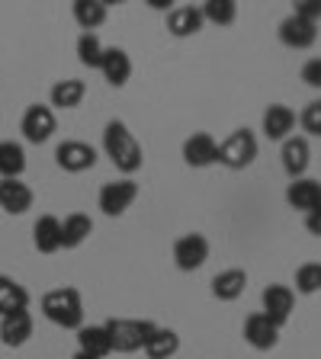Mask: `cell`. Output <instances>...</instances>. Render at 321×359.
<instances>
[{
  "label": "cell",
  "mask_w": 321,
  "mask_h": 359,
  "mask_svg": "<svg viewBox=\"0 0 321 359\" xmlns=\"http://www.w3.org/2000/svg\"><path fill=\"white\" fill-rule=\"evenodd\" d=\"M177 350H180V337L171 327H157L148 337V344H145V356L148 359H171Z\"/></svg>",
  "instance_id": "cell-27"
},
{
  "label": "cell",
  "mask_w": 321,
  "mask_h": 359,
  "mask_svg": "<svg viewBox=\"0 0 321 359\" xmlns=\"http://www.w3.org/2000/svg\"><path fill=\"white\" fill-rule=\"evenodd\" d=\"M26 170V151L16 142H0V180H20Z\"/></svg>",
  "instance_id": "cell-26"
},
{
  "label": "cell",
  "mask_w": 321,
  "mask_h": 359,
  "mask_svg": "<svg viewBox=\"0 0 321 359\" xmlns=\"http://www.w3.org/2000/svg\"><path fill=\"white\" fill-rule=\"evenodd\" d=\"M135 196H138V183H135V180H112V183H103V187H100L97 202H100V209H103V215L116 218L132 205Z\"/></svg>",
  "instance_id": "cell-5"
},
{
  "label": "cell",
  "mask_w": 321,
  "mask_h": 359,
  "mask_svg": "<svg viewBox=\"0 0 321 359\" xmlns=\"http://www.w3.org/2000/svg\"><path fill=\"white\" fill-rule=\"evenodd\" d=\"M302 81H306L308 87L321 90V58H308L306 65H302Z\"/></svg>",
  "instance_id": "cell-34"
},
{
  "label": "cell",
  "mask_w": 321,
  "mask_h": 359,
  "mask_svg": "<svg viewBox=\"0 0 321 359\" xmlns=\"http://www.w3.org/2000/svg\"><path fill=\"white\" fill-rule=\"evenodd\" d=\"M30 337H32L30 311H10L0 318V340H4V346H22Z\"/></svg>",
  "instance_id": "cell-15"
},
{
  "label": "cell",
  "mask_w": 321,
  "mask_h": 359,
  "mask_svg": "<svg viewBox=\"0 0 321 359\" xmlns=\"http://www.w3.org/2000/svg\"><path fill=\"white\" fill-rule=\"evenodd\" d=\"M55 161H58V167L67 173H84L97 164V151H93V144L71 138V142H61L58 148H55Z\"/></svg>",
  "instance_id": "cell-7"
},
{
  "label": "cell",
  "mask_w": 321,
  "mask_h": 359,
  "mask_svg": "<svg viewBox=\"0 0 321 359\" xmlns=\"http://www.w3.org/2000/svg\"><path fill=\"white\" fill-rule=\"evenodd\" d=\"M20 132H22V138H26V142H32V144L48 142V138L55 135V112L48 109V106H42V103L30 106V109L22 112Z\"/></svg>",
  "instance_id": "cell-8"
},
{
  "label": "cell",
  "mask_w": 321,
  "mask_h": 359,
  "mask_svg": "<svg viewBox=\"0 0 321 359\" xmlns=\"http://www.w3.org/2000/svg\"><path fill=\"white\" fill-rule=\"evenodd\" d=\"M315 39H318V26L299 20L296 13H289L280 22V42H283L286 48H312Z\"/></svg>",
  "instance_id": "cell-12"
},
{
  "label": "cell",
  "mask_w": 321,
  "mask_h": 359,
  "mask_svg": "<svg viewBox=\"0 0 321 359\" xmlns=\"http://www.w3.org/2000/svg\"><path fill=\"white\" fill-rule=\"evenodd\" d=\"M26 308H30V292L16 279L0 276V318L10 311H26Z\"/></svg>",
  "instance_id": "cell-25"
},
{
  "label": "cell",
  "mask_w": 321,
  "mask_h": 359,
  "mask_svg": "<svg viewBox=\"0 0 321 359\" xmlns=\"http://www.w3.org/2000/svg\"><path fill=\"white\" fill-rule=\"evenodd\" d=\"M206 260H209V241L202 238V234L193 231V234H183V238L173 241V263H177V269L193 273Z\"/></svg>",
  "instance_id": "cell-6"
},
{
  "label": "cell",
  "mask_w": 321,
  "mask_h": 359,
  "mask_svg": "<svg viewBox=\"0 0 321 359\" xmlns=\"http://www.w3.org/2000/svg\"><path fill=\"white\" fill-rule=\"evenodd\" d=\"M77 344H81V353H90V356H110L112 353V344H110V334H106L103 324H90V327H81L77 330Z\"/></svg>",
  "instance_id": "cell-23"
},
{
  "label": "cell",
  "mask_w": 321,
  "mask_h": 359,
  "mask_svg": "<svg viewBox=\"0 0 321 359\" xmlns=\"http://www.w3.org/2000/svg\"><path fill=\"white\" fill-rule=\"evenodd\" d=\"M42 314L52 324L65 330H81L84 327V302L81 292L71 289V285H61V289H52L42 295Z\"/></svg>",
  "instance_id": "cell-2"
},
{
  "label": "cell",
  "mask_w": 321,
  "mask_h": 359,
  "mask_svg": "<svg viewBox=\"0 0 321 359\" xmlns=\"http://www.w3.org/2000/svg\"><path fill=\"white\" fill-rule=\"evenodd\" d=\"M52 106H58V109H74V106H81V100L87 97V83L77 81V77H67V81H58L52 87Z\"/></svg>",
  "instance_id": "cell-24"
},
{
  "label": "cell",
  "mask_w": 321,
  "mask_h": 359,
  "mask_svg": "<svg viewBox=\"0 0 321 359\" xmlns=\"http://www.w3.org/2000/svg\"><path fill=\"white\" fill-rule=\"evenodd\" d=\"M296 289H299V295L321 292V263H302L296 269Z\"/></svg>",
  "instance_id": "cell-30"
},
{
  "label": "cell",
  "mask_w": 321,
  "mask_h": 359,
  "mask_svg": "<svg viewBox=\"0 0 321 359\" xmlns=\"http://www.w3.org/2000/svg\"><path fill=\"white\" fill-rule=\"evenodd\" d=\"M183 161L190 167H209V164H218V144L209 132H196L190 135L187 142H183Z\"/></svg>",
  "instance_id": "cell-11"
},
{
  "label": "cell",
  "mask_w": 321,
  "mask_h": 359,
  "mask_svg": "<svg viewBox=\"0 0 321 359\" xmlns=\"http://www.w3.org/2000/svg\"><path fill=\"white\" fill-rule=\"evenodd\" d=\"M283 170L289 173L292 180H302L308 170V164H312V148H308V138H302V135H289L283 142Z\"/></svg>",
  "instance_id": "cell-10"
},
{
  "label": "cell",
  "mask_w": 321,
  "mask_h": 359,
  "mask_svg": "<svg viewBox=\"0 0 321 359\" xmlns=\"http://www.w3.org/2000/svg\"><path fill=\"white\" fill-rule=\"evenodd\" d=\"M74 359H97V356H90V353H81V350H77V353H74Z\"/></svg>",
  "instance_id": "cell-37"
},
{
  "label": "cell",
  "mask_w": 321,
  "mask_h": 359,
  "mask_svg": "<svg viewBox=\"0 0 321 359\" xmlns=\"http://www.w3.org/2000/svg\"><path fill=\"white\" fill-rule=\"evenodd\" d=\"M292 305H296V295H292L289 285H267L263 289V318H267L270 324H277V327H283L286 321H289L292 314Z\"/></svg>",
  "instance_id": "cell-9"
},
{
  "label": "cell",
  "mask_w": 321,
  "mask_h": 359,
  "mask_svg": "<svg viewBox=\"0 0 321 359\" xmlns=\"http://www.w3.org/2000/svg\"><path fill=\"white\" fill-rule=\"evenodd\" d=\"M202 20L206 22H216V26H232L238 20V4L235 0H206L199 7Z\"/></svg>",
  "instance_id": "cell-29"
},
{
  "label": "cell",
  "mask_w": 321,
  "mask_h": 359,
  "mask_svg": "<svg viewBox=\"0 0 321 359\" xmlns=\"http://www.w3.org/2000/svg\"><path fill=\"white\" fill-rule=\"evenodd\" d=\"M32 244L39 254H55L61 250V222L55 215H42L32 224Z\"/></svg>",
  "instance_id": "cell-19"
},
{
  "label": "cell",
  "mask_w": 321,
  "mask_h": 359,
  "mask_svg": "<svg viewBox=\"0 0 321 359\" xmlns=\"http://www.w3.org/2000/svg\"><path fill=\"white\" fill-rule=\"evenodd\" d=\"M292 126H296V112L289 106H283V103L267 106V112H263V135H267L270 142H286Z\"/></svg>",
  "instance_id": "cell-16"
},
{
  "label": "cell",
  "mask_w": 321,
  "mask_h": 359,
  "mask_svg": "<svg viewBox=\"0 0 321 359\" xmlns=\"http://www.w3.org/2000/svg\"><path fill=\"white\" fill-rule=\"evenodd\" d=\"M100 71H103V77L112 87H126L129 77H132V58H129L122 48H103Z\"/></svg>",
  "instance_id": "cell-18"
},
{
  "label": "cell",
  "mask_w": 321,
  "mask_h": 359,
  "mask_svg": "<svg viewBox=\"0 0 321 359\" xmlns=\"http://www.w3.org/2000/svg\"><path fill=\"white\" fill-rule=\"evenodd\" d=\"M103 148H106V157H110L112 164H116V170H122V173L142 170V164H145V151H142V144L135 142V135L129 132L126 122H119V119L106 122Z\"/></svg>",
  "instance_id": "cell-1"
},
{
  "label": "cell",
  "mask_w": 321,
  "mask_h": 359,
  "mask_svg": "<svg viewBox=\"0 0 321 359\" xmlns=\"http://www.w3.org/2000/svg\"><path fill=\"white\" fill-rule=\"evenodd\" d=\"M202 13L199 7H173L167 13V32L177 39H187V36H196L202 29Z\"/></svg>",
  "instance_id": "cell-20"
},
{
  "label": "cell",
  "mask_w": 321,
  "mask_h": 359,
  "mask_svg": "<svg viewBox=\"0 0 321 359\" xmlns=\"http://www.w3.org/2000/svg\"><path fill=\"white\" fill-rule=\"evenodd\" d=\"M0 209L10 215H22L32 209V189L20 180H0Z\"/></svg>",
  "instance_id": "cell-17"
},
{
  "label": "cell",
  "mask_w": 321,
  "mask_h": 359,
  "mask_svg": "<svg viewBox=\"0 0 321 359\" xmlns=\"http://www.w3.org/2000/svg\"><path fill=\"white\" fill-rule=\"evenodd\" d=\"M257 161V138L251 128H235L222 144H218V164L228 170H244Z\"/></svg>",
  "instance_id": "cell-4"
},
{
  "label": "cell",
  "mask_w": 321,
  "mask_h": 359,
  "mask_svg": "<svg viewBox=\"0 0 321 359\" xmlns=\"http://www.w3.org/2000/svg\"><path fill=\"white\" fill-rule=\"evenodd\" d=\"M247 285V273L244 269H222L216 279H212V295L218 302H235L244 292Z\"/></svg>",
  "instance_id": "cell-22"
},
{
  "label": "cell",
  "mask_w": 321,
  "mask_h": 359,
  "mask_svg": "<svg viewBox=\"0 0 321 359\" xmlns=\"http://www.w3.org/2000/svg\"><path fill=\"white\" fill-rule=\"evenodd\" d=\"M148 4H151L155 10H167V7H171V0H148Z\"/></svg>",
  "instance_id": "cell-36"
},
{
  "label": "cell",
  "mask_w": 321,
  "mask_h": 359,
  "mask_svg": "<svg viewBox=\"0 0 321 359\" xmlns=\"http://www.w3.org/2000/svg\"><path fill=\"white\" fill-rule=\"evenodd\" d=\"M306 228L308 234H315V238H321V205L312 212H306Z\"/></svg>",
  "instance_id": "cell-35"
},
{
  "label": "cell",
  "mask_w": 321,
  "mask_h": 359,
  "mask_svg": "<svg viewBox=\"0 0 321 359\" xmlns=\"http://www.w3.org/2000/svg\"><path fill=\"white\" fill-rule=\"evenodd\" d=\"M90 234H93V222H90L84 212H71V215L61 222V247H65V250L81 247Z\"/></svg>",
  "instance_id": "cell-21"
},
{
  "label": "cell",
  "mask_w": 321,
  "mask_h": 359,
  "mask_svg": "<svg viewBox=\"0 0 321 359\" xmlns=\"http://www.w3.org/2000/svg\"><path fill=\"white\" fill-rule=\"evenodd\" d=\"M77 58L87 67H100V61H103V45H100V39L93 36V32H84V36L77 39Z\"/></svg>",
  "instance_id": "cell-31"
},
{
  "label": "cell",
  "mask_w": 321,
  "mask_h": 359,
  "mask_svg": "<svg viewBox=\"0 0 321 359\" xmlns=\"http://www.w3.org/2000/svg\"><path fill=\"white\" fill-rule=\"evenodd\" d=\"M299 122H302V128H306L308 135L321 138V100H312V103H308L306 109H302Z\"/></svg>",
  "instance_id": "cell-32"
},
{
  "label": "cell",
  "mask_w": 321,
  "mask_h": 359,
  "mask_svg": "<svg viewBox=\"0 0 321 359\" xmlns=\"http://www.w3.org/2000/svg\"><path fill=\"white\" fill-rule=\"evenodd\" d=\"M106 4L103 0H74V20L84 32H93L97 26L106 22Z\"/></svg>",
  "instance_id": "cell-28"
},
{
  "label": "cell",
  "mask_w": 321,
  "mask_h": 359,
  "mask_svg": "<svg viewBox=\"0 0 321 359\" xmlns=\"http://www.w3.org/2000/svg\"><path fill=\"white\" fill-rule=\"evenodd\" d=\"M286 202H289L296 212L318 209V205H321V180H312V177L292 180L289 189H286Z\"/></svg>",
  "instance_id": "cell-14"
},
{
  "label": "cell",
  "mask_w": 321,
  "mask_h": 359,
  "mask_svg": "<svg viewBox=\"0 0 321 359\" xmlns=\"http://www.w3.org/2000/svg\"><path fill=\"white\" fill-rule=\"evenodd\" d=\"M292 13L299 16V20H306V22H315L318 26V20H321V0H299L296 4V10Z\"/></svg>",
  "instance_id": "cell-33"
},
{
  "label": "cell",
  "mask_w": 321,
  "mask_h": 359,
  "mask_svg": "<svg viewBox=\"0 0 321 359\" xmlns=\"http://www.w3.org/2000/svg\"><path fill=\"white\" fill-rule=\"evenodd\" d=\"M244 340L254 346V350L267 353V350H273V346L280 344V327L277 324H270L267 318L257 311V314H251V318L244 321Z\"/></svg>",
  "instance_id": "cell-13"
},
{
  "label": "cell",
  "mask_w": 321,
  "mask_h": 359,
  "mask_svg": "<svg viewBox=\"0 0 321 359\" xmlns=\"http://www.w3.org/2000/svg\"><path fill=\"white\" fill-rule=\"evenodd\" d=\"M106 334H110V344L116 353H135L145 350L148 337L157 330L155 321H132V318H112L103 324Z\"/></svg>",
  "instance_id": "cell-3"
}]
</instances>
